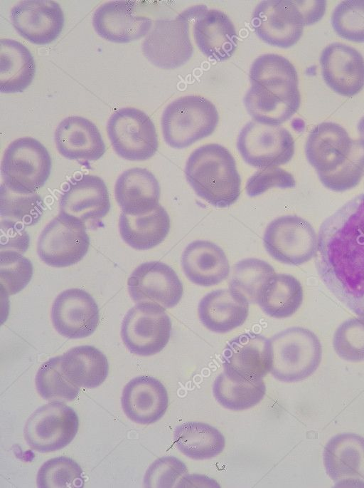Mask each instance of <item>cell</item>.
Returning <instances> with one entry per match:
<instances>
[{
  "instance_id": "cell-1",
  "label": "cell",
  "mask_w": 364,
  "mask_h": 488,
  "mask_svg": "<svg viewBox=\"0 0 364 488\" xmlns=\"http://www.w3.org/2000/svg\"><path fill=\"white\" fill-rule=\"evenodd\" d=\"M316 268L343 304L364 316V194L346 202L321 224Z\"/></svg>"
},
{
  "instance_id": "cell-2",
  "label": "cell",
  "mask_w": 364,
  "mask_h": 488,
  "mask_svg": "<svg viewBox=\"0 0 364 488\" xmlns=\"http://www.w3.org/2000/svg\"><path fill=\"white\" fill-rule=\"evenodd\" d=\"M249 76L251 86L243 102L255 121L280 125L296 113L301 103L298 75L289 60L263 54L253 61Z\"/></svg>"
},
{
  "instance_id": "cell-3",
  "label": "cell",
  "mask_w": 364,
  "mask_h": 488,
  "mask_svg": "<svg viewBox=\"0 0 364 488\" xmlns=\"http://www.w3.org/2000/svg\"><path fill=\"white\" fill-rule=\"evenodd\" d=\"M185 175L197 195L215 207H230L240 194L241 178L235 160L219 144L196 149L186 162Z\"/></svg>"
},
{
  "instance_id": "cell-4",
  "label": "cell",
  "mask_w": 364,
  "mask_h": 488,
  "mask_svg": "<svg viewBox=\"0 0 364 488\" xmlns=\"http://www.w3.org/2000/svg\"><path fill=\"white\" fill-rule=\"evenodd\" d=\"M218 122V112L211 101L200 95L182 96L169 103L163 112L164 139L173 148H185L210 135Z\"/></svg>"
},
{
  "instance_id": "cell-5",
  "label": "cell",
  "mask_w": 364,
  "mask_h": 488,
  "mask_svg": "<svg viewBox=\"0 0 364 488\" xmlns=\"http://www.w3.org/2000/svg\"><path fill=\"white\" fill-rule=\"evenodd\" d=\"M271 373L285 383L303 380L318 368L322 346L317 336L302 327H291L271 339Z\"/></svg>"
},
{
  "instance_id": "cell-6",
  "label": "cell",
  "mask_w": 364,
  "mask_h": 488,
  "mask_svg": "<svg viewBox=\"0 0 364 488\" xmlns=\"http://www.w3.org/2000/svg\"><path fill=\"white\" fill-rule=\"evenodd\" d=\"M51 167V157L42 143L31 137L18 138L4 153L3 183L16 190L36 192L47 182Z\"/></svg>"
},
{
  "instance_id": "cell-7",
  "label": "cell",
  "mask_w": 364,
  "mask_h": 488,
  "mask_svg": "<svg viewBox=\"0 0 364 488\" xmlns=\"http://www.w3.org/2000/svg\"><path fill=\"white\" fill-rule=\"evenodd\" d=\"M89 246L90 237L85 223L60 212L42 230L37 243V253L46 264L63 268L81 261Z\"/></svg>"
},
{
  "instance_id": "cell-8",
  "label": "cell",
  "mask_w": 364,
  "mask_h": 488,
  "mask_svg": "<svg viewBox=\"0 0 364 488\" xmlns=\"http://www.w3.org/2000/svg\"><path fill=\"white\" fill-rule=\"evenodd\" d=\"M165 308L152 302L138 303L124 316L121 337L133 354L149 356L161 351L168 343L171 321Z\"/></svg>"
},
{
  "instance_id": "cell-9",
  "label": "cell",
  "mask_w": 364,
  "mask_h": 488,
  "mask_svg": "<svg viewBox=\"0 0 364 488\" xmlns=\"http://www.w3.org/2000/svg\"><path fill=\"white\" fill-rule=\"evenodd\" d=\"M79 419L74 409L55 400L42 405L28 418L24 438L33 450L45 453L61 450L75 438Z\"/></svg>"
},
{
  "instance_id": "cell-10",
  "label": "cell",
  "mask_w": 364,
  "mask_h": 488,
  "mask_svg": "<svg viewBox=\"0 0 364 488\" xmlns=\"http://www.w3.org/2000/svg\"><path fill=\"white\" fill-rule=\"evenodd\" d=\"M264 246L269 255L283 264L298 266L316 256L318 235L312 225L296 215H285L267 227Z\"/></svg>"
},
{
  "instance_id": "cell-11",
  "label": "cell",
  "mask_w": 364,
  "mask_h": 488,
  "mask_svg": "<svg viewBox=\"0 0 364 488\" xmlns=\"http://www.w3.org/2000/svg\"><path fill=\"white\" fill-rule=\"evenodd\" d=\"M107 130L113 149L125 160H146L157 151L155 125L141 110L123 108L116 110L108 120Z\"/></svg>"
},
{
  "instance_id": "cell-12",
  "label": "cell",
  "mask_w": 364,
  "mask_h": 488,
  "mask_svg": "<svg viewBox=\"0 0 364 488\" xmlns=\"http://www.w3.org/2000/svg\"><path fill=\"white\" fill-rule=\"evenodd\" d=\"M237 147L248 165L262 169L289 162L294 153V140L285 128L250 121L241 130Z\"/></svg>"
},
{
  "instance_id": "cell-13",
  "label": "cell",
  "mask_w": 364,
  "mask_h": 488,
  "mask_svg": "<svg viewBox=\"0 0 364 488\" xmlns=\"http://www.w3.org/2000/svg\"><path fill=\"white\" fill-rule=\"evenodd\" d=\"M192 9L173 19L155 22L142 43L144 56L155 66L175 69L184 65L192 56L193 48L189 36Z\"/></svg>"
},
{
  "instance_id": "cell-14",
  "label": "cell",
  "mask_w": 364,
  "mask_h": 488,
  "mask_svg": "<svg viewBox=\"0 0 364 488\" xmlns=\"http://www.w3.org/2000/svg\"><path fill=\"white\" fill-rule=\"evenodd\" d=\"M252 26L258 37L266 43L289 48L295 45L308 25L300 1H262L255 7Z\"/></svg>"
},
{
  "instance_id": "cell-15",
  "label": "cell",
  "mask_w": 364,
  "mask_h": 488,
  "mask_svg": "<svg viewBox=\"0 0 364 488\" xmlns=\"http://www.w3.org/2000/svg\"><path fill=\"white\" fill-rule=\"evenodd\" d=\"M128 291L136 303L152 302L165 309L176 306L183 296V284L168 264L147 261L139 265L127 280Z\"/></svg>"
},
{
  "instance_id": "cell-16",
  "label": "cell",
  "mask_w": 364,
  "mask_h": 488,
  "mask_svg": "<svg viewBox=\"0 0 364 488\" xmlns=\"http://www.w3.org/2000/svg\"><path fill=\"white\" fill-rule=\"evenodd\" d=\"M51 320L57 332L68 338H83L94 333L100 321L98 306L83 289L60 292L51 308Z\"/></svg>"
},
{
  "instance_id": "cell-17",
  "label": "cell",
  "mask_w": 364,
  "mask_h": 488,
  "mask_svg": "<svg viewBox=\"0 0 364 488\" xmlns=\"http://www.w3.org/2000/svg\"><path fill=\"white\" fill-rule=\"evenodd\" d=\"M326 473L336 487H364V437L355 433L332 437L323 449Z\"/></svg>"
},
{
  "instance_id": "cell-18",
  "label": "cell",
  "mask_w": 364,
  "mask_h": 488,
  "mask_svg": "<svg viewBox=\"0 0 364 488\" xmlns=\"http://www.w3.org/2000/svg\"><path fill=\"white\" fill-rule=\"evenodd\" d=\"M11 23L25 39L46 45L57 39L64 26V14L58 3L49 0L23 1L11 11Z\"/></svg>"
},
{
  "instance_id": "cell-19",
  "label": "cell",
  "mask_w": 364,
  "mask_h": 488,
  "mask_svg": "<svg viewBox=\"0 0 364 488\" xmlns=\"http://www.w3.org/2000/svg\"><path fill=\"white\" fill-rule=\"evenodd\" d=\"M320 65L325 83L338 95L353 97L364 88V58L355 48L330 43L321 52Z\"/></svg>"
},
{
  "instance_id": "cell-20",
  "label": "cell",
  "mask_w": 364,
  "mask_h": 488,
  "mask_svg": "<svg viewBox=\"0 0 364 488\" xmlns=\"http://www.w3.org/2000/svg\"><path fill=\"white\" fill-rule=\"evenodd\" d=\"M92 25L103 39L114 43H129L147 34L151 21L138 15L135 2L114 1L103 4L94 13Z\"/></svg>"
},
{
  "instance_id": "cell-21",
  "label": "cell",
  "mask_w": 364,
  "mask_h": 488,
  "mask_svg": "<svg viewBox=\"0 0 364 488\" xmlns=\"http://www.w3.org/2000/svg\"><path fill=\"white\" fill-rule=\"evenodd\" d=\"M354 140L341 125L323 122L309 133L305 145L306 158L318 175L334 171L350 155Z\"/></svg>"
},
{
  "instance_id": "cell-22",
  "label": "cell",
  "mask_w": 364,
  "mask_h": 488,
  "mask_svg": "<svg viewBox=\"0 0 364 488\" xmlns=\"http://www.w3.org/2000/svg\"><path fill=\"white\" fill-rule=\"evenodd\" d=\"M223 360L225 368L247 380H263L271 370V341L259 334H241L228 343Z\"/></svg>"
},
{
  "instance_id": "cell-23",
  "label": "cell",
  "mask_w": 364,
  "mask_h": 488,
  "mask_svg": "<svg viewBox=\"0 0 364 488\" xmlns=\"http://www.w3.org/2000/svg\"><path fill=\"white\" fill-rule=\"evenodd\" d=\"M122 410L132 421L149 425L159 420L168 405L164 385L156 378L139 375L124 386L121 398Z\"/></svg>"
},
{
  "instance_id": "cell-24",
  "label": "cell",
  "mask_w": 364,
  "mask_h": 488,
  "mask_svg": "<svg viewBox=\"0 0 364 488\" xmlns=\"http://www.w3.org/2000/svg\"><path fill=\"white\" fill-rule=\"evenodd\" d=\"M55 142L59 153L69 160L95 161L106 150L96 125L81 116L63 119L55 130Z\"/></svg>"
},
{
  "instance_id": "cell-25",
  "label": "cell",
  "mask_w": 364,
  "mask_h": 488,
  "mask_svg": "<svg viewBox=\"0 0 364 488\" xmlns=\"http://www.w3.org/2000/svg\"><path fill=\"white\" fill-rule=\"evenodd\" d=\"M195 42L207 57L217 61L229 58L237 47V32L230 19L218 9L198 10L193 26Z\"/></svg>"
},
{
  "instance_id": "cell-26",
  "label": "cell",
  "mask_w": 364,
  "mask_h": 488,
  "mask_svg": "<svg viewBox=\"0 0 364 488\" xmlns=\"http://www.w3.org/2000/svg\"><path fill=\"white\" fill-rule=\"evenodd\" d=\"M60 212L82 222L98 220L109 211L110 201L107 185L100 177L85 175L71 184L60 199Z\"/></svg>"
},
{
  "instance_id": "cell-27",
  "label": "cell",
  "mask_w": 364,
  "mask_h": 488,
  "mask_svg": "<svg viewBox=\"0 0 364 488\" xmlns=\"http://www.w3.org/2000/svg\"><path fill=\"white\" fill-rule=\"evenodd\" d=\"M249 303L244 296L230 289L212 291L198 303L199 319L213 332L227 333L244 323Z\"/></svg>"
},
{
  "instance_id": "cell-28",
  "label": "cell",
  "mask_w": 364,
  "mask_h": 488,
  "mask_svg": "<svg viewBox=\"0 0 364 488\" xmlns=\"http://www.w3.org/2000/svg\"><path fill=\"white\" fill-rule=\"evenodd\" d=\"M186 277L201 286H212L226 279L230 264L224 251L210 241L196 240L188 244L181 256Z\"/></svg>"
},
{
  "instance_id": "cell-29",
  "label": "cell",
  "mask_w": 364,
  "mask_h": 488,
  "mask_svg": "<svg viewBox=\"0 0 364 488\" xmlns=\"http://www.w3.org/2000/svg\"><path fill=\"white\" fill-rule=\"evenodd\" d=\"M161 188L155 176L141 167L129 169L115 183V199L124 212L129 215L144 214L159 204Z\"/></svg>"
},
{
  "instance_id": "cell-30",
  "label": "cell",
  "mask_w": 364,
  "mask_h": 488,
  "mask_svg": "<svg viewBox=\"0 0 364 488\" xmlns=\"http://www.w3.org/2000/svg\"><path fill=\"white\" fill-rule=\"evenodd\" d=\"M119 228L122 239L136 250H148L160 244L170 229V218L166 210L159 204L154 210L141 215L122 212Z\"/></svg>"
},
{
  "instance_id": "cell-31",
  "label": "cell",
  "mask_w": 364,
  "mask_h": 488,
  "mask_svg": "<svg viewBox=\"0 0 364 488\" xmlns=\"http://www.w3.org/2000/svg\"><path fill=\"white\" fill-rule=\"evenodd\" d=\"M61 369L73 384L86 388L99 387L108 375L107 357L92 346H75L61 355Z\"/></svg>"
},
{
  "instance_id": "cell-32",
  "label": "cell",
  "mask_w": 364,
  "mask_h": 488,
  "mask_svg": "<svg viewBox=\"0 0 364 488\" xmlns=\"http://www.w3.org/2000/svg\"><path fill=\"white\" fill-rule=\"evenodd\" d=\"M36 73L33 56L20 42L0 41V90L5 93L23 92L32 83Z\"/></svg>"
},
{
  "instance_id": "cell-33",
  "label": "cell",
  "mask_w": 364,
  "mask_h": 488,
  "mask_svg": "<svg viewBox=\"0 0 364 488\" xmlns=\"http://www.w3.org/2000/svg\"><path fill=\"white\" fill-rule=\"evenodd\" d=\"M303 298V288L298 279L290 274H275L262 287L257 303L267 316L284 318L297 311Z\"/></svg>"
},
{
  "instance_id": "cell-34",
  "label": "cell",
  "mask_w": 364,
  "mask_h": 488,
  "mask_svg": "<svg viewBox=\"0 0 364 488\" xmlns=\"http://www.w3.org/2000/svg\"><path fill=\"white\" fill-rule=\"evenodd\" d=\"M213 392L220 405L238 411L258 404L265 395L266 386L263 380H247L224 368L214 381Z\"/></svg>"
},
{
  "instance_id": "cell-35",
  "label": "cell",
  "mask_w": 364,
  "mask_h": 488,
  "mask_svg": "<svg viewBox=\"0 0 364 488\" xmlns=\"http://www.w3.org/2000/svg\"><path fill=\"white\" fill-rule=\"evenodd\" d=\"M176 446L186 457L206 460L220 455L225 448V440L215 427L201 422H186L175 429Z\"/></svg>"
},
{
  "instance_id": "cell-36",
  "label": "cell",
  "mask_w": 364,
  "mask_h": 488,
  "mask_svg": "<svg viewBox=\"0 0 364 488\" xmlns=\"http://www.w3.org/2000/svg\"><path fill=\"white\" fill-rule=\"evenodd\" d=\"M45 207L43 200L38 193L16 190L2 182L0 190L2 217L24 226H31L40 220Z\"/></svg>"
},
{
  "instance_id": "cell-37",
  "label": "cell",
  "mask_w": 364,
  "mask_h": 488,
  "mask_svg": "<svg viewBox=\"0 0 364 488\" xmlns=\"http://www.w3.org/2000/svg\"><path fill=\"white\" fill-rule=\"evenodd\" d=\"M275 274L267 261L245 259L234 265L229 289L244 296L249 303H257L262 287Z\"/></svg>"
},
{
  "instance_id": "cell-38",
  "label": "cell",
  "mask_w": 364,
  "mask_h": 488,
  "mask_svg": "<svg viewBox=\"0 0 364 488\" xmlns=\"http://www.w3.org/2000/svg\"><path fill=\"white\" fill-rule=\"evenodd\" d=\"M39 395L45 400H75L78 395L79 386L66 378L61 369V355L50 358L38 370L35 378Z\"/></svg>"
},
{
  "instance_id": "cell-39",
  "label": "cell",
  "mask_w": 364,
  "mask_h": 488,
  "mask_svg": "<svg viewBox=\"0 0 364 488\" xmlns=\"http://www.w3.org/2000/svg\"><path fill=\"white\" fill-rule=\"evenodd\" d=\"M324 187L334 192H343L356 187L364 176V143L354 140L352 151L346 160L333 172L318 175Z\"/></svg>"
},
{
  "instance_id": "cell-40",
  "label": "cell",
  "mask_w": 364,
  "mask_h": 488,
  "mask_svg": "<svg viewBox=\"0 0 364 488\" xmlns=\"http://www.w3.org/2000/svg\"><path fill=\"white\" fill-rule=\"evenodd\" d=\"M82 469L73 459L57 457L45 462L36 478L38 487L68 488L83 485Z\"/></svg>"
},
{
  "instance_id": "cell-41",
  "label": "cell",
  "mask_w": 364,
  "mask_h": 488,
  "mask_svg": "<svg viewBox=\"0 0 364 488\" xmlns=\"http://www.w3.org/2000/svg\"><path fill=\"white\" fill-rule=\"evenodd\" d=\"M31 261L22 253L5 249L0 252V285L7 296L23 290L33 276Z\"/></svg>"
},
{
  "instance_id": "cell-42",
  "label": "cell",
  "mask_w": 364,
  "mask_h": 488,
  "mask_svg": "<svg viewBox=\"0 0 364 488\" xmlns=\"http://www.w3.org/2000/svg\"><path fill=\"white\" fill-rule=\"evenodd\" d=\"M331 26L341 38L356 43L364 42V0H347L334 9Z\"/></svg>"
},
{
  "instance_id": "cell-43",
  "label": "cell",
  "mask_w": 364,
  "mask_h": 488,
  "mask_svg": "<svg viewBox=\"0 0 364 488\" xmlns=\"http://www.w3.org/2000/svg\"><path fill=\"white\" fill-rule=\"evenodd\" d=\"M333 346L336 354L345 360H364V316L341 323L334 333Z\"/></svg>"
},
{
  "instance_id": "cell-44",
  "label": "cell",
  "mask_w": 364,
  "mask_h": 488,
  "mask_svg": "<svg viewBox=\"0 0 364 488\" xmlns=\"http://www.w3.org/2000/svg\"><path fill=\"white\" fill-rule=\"evenodd\" d=\"M187 473L186 464L173 456L156 460L147 469L144 477L145 487H173Z\"/></svg>"
},
{
  "instance_id": "cell-45",
  "label": "cell",
  "mask_w": 364,
  "mask_h": 488,
  "mask_svg": "<svg viewBox=\"0 0 364 488\" xmlns=\"http://www.w3.org/2000/svg\"><path fill=\"white\" fill-rule=\"evenodd\" d=\"M296 185L293 175L279 167L262 169L256 172L247 180V194L252 197H257L272 187L292 188Z\"/></svg>"
},
{
  "instance_id": "cell-46",
  "label": "cell",
  "mask_w": 364,
  "mask_h": 488,
  "mask_svg": "<svg viewBox=\"0 0 364 488\" xmlns=\"http://www.w3.org/2000/svg\"><path fill=\"white\" fill-rule=\"evenodd\" d=\"M1 250H15L24 253L29 246V235L24 225L10 220L1 221Z\"/></svg>"
},
{
  "instance_id": "cell-47",
  "label": "cell",
  "mask_w": 364,
  "mask_h": 488,
  "mask_svg": "<svg viewBox=\"0 0 364 488\" xmlns=\"http://www.w3.org/2000/svg\"><path fill=\"white\" fill-rule=\"evenodd\" d=\"M358 130L360 135V140L364 143V116H363L358 122Z\"/></svg>"
}]
</instances>
